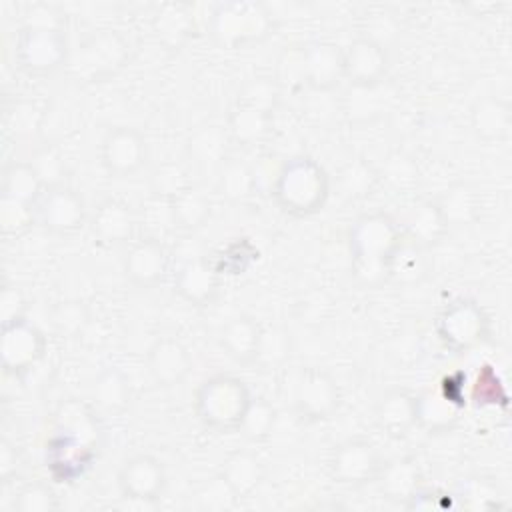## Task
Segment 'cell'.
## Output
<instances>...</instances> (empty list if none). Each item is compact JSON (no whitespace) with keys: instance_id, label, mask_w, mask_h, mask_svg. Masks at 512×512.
<instances>
[{"instance_id":"6da1fadb","label":"cell","mask_w":512,"mask_h":512,"mask_svg":"<svg viewBox=\"0 0 512 512\" xmlns=\"http://www.w3.org/2000/svg\"><path fill=\"white\" fill-rule=\"evenodd\" d=\"M402 242L400 224L386 212H366L348 228L350 270L364 288L388 284V264Z\"/></svg>"},{"instance_id":"7a4b0ae2","label":"cell","mask_w":512,"mask_h":512,"mask_svg":"<svg viewBox=\"0 0 512 512\" xmlns=\"http://www.w3.org/2000/svg\"><path fill=\"white\" fill-rule=\"evenodd\" d=\"M330 196V176L312 156H292L276 172L272 198L292 218L318 214Z\"/></svg>"},{"instance_id":"3957f363","label":"cell","mask_w":512,"mask_h":512,"mask_svg":"<svg viewBox=\"0 0 512 512\" xmlns=\"http://www.w3.org/2000/svg\"><path fill=\"white\" fill-rule=\"evenodd\" d=\"M274 30V16L256 0H230L218 4L208 20L212 40L228 50L264 42Z\"/></svg>"},{"instance_id":"277c9868","label":"cell","mask_w":512,"mask_h":512,"mask_svg":"<svg viewBox=\"0 0 512 512\" xmlns=\"http://www.w3.org/2000/svg\"><path fill=\"white\" fill-rule=\"evenodd\" d=\"M252 394L246 382L232 374H216L206 378L194 396V412L198 420L220 434L236 432Z\"/></svg>"},{"instance_id":"5b68a950","label":"cell","mask_w":512,"mask_h":512,"mask_svg":"<svg viewBox=\"0 0 512 512\" xmlns=\"http://www.w3.org/2000/svg\"><path fill=\"white\" fill-rule=\"evenodd\" d=\"M130 60V42L118 30L104 28L70 50L68 68L78 82L98 84L118 76Z\"/></svg>"},{"instance_id":"8992f818","label":"cell","mask_w":512,"mask_h":512,"mask_svg":"<svg viewBox=\"0 0 512 512\" xmlns=\"http://www.w3.org/2000/svg\"><path fill=\"white\" fill-rule=\"evenodd\" d=\"M18 66L30 76H50L68 64L70 46L64 26L22 24L14 50Z\"/></svg>"},{"instance_id":"52a82bcc","label":"cell","mask_w":512,"mask_h":512,"mask_svg":"<svg viewBox=\"0 0 512 512\" xmlns=\"http://www.w3.org/2000/svg\"><path fill=\"white\" fill-rule=\"evenodd\" d=\"M436 334L446 350L464 354L488 340L490 320L476 300L456 298L440 310Z\"/></svg>"},{"instance_id":"ba28073f","label":"cell","mask_w":512,"mask_h":512,"mask_svg":"<svg viewBox=\"0 0 512 512\" xmlns=\"http://www.w3.org/2000/svg\"><path fill=\"white\" fill-rule=\"evenodd\" d=\"M292 400L296 414L304 422H322L338 412L342 390L328 370L308 366L296 378Z\"/></svg>"},{"instance_id":"9c48e42d","label":"cell","mask_w":512,"mask_h":512,"mask_svg":"<svg viewBox=\"0 0 512 512\" xmlns=\"http://www.w3.org/2000/svg\"><path fill=\"white\" fill-rule=\"evenodd\" d=\"M384 458L374 442L366 438H348L334 446L328 458V472L342 486H364L376 480Z\"/></svg>"},{"instance_id":"30bf717a","label":"cell","mask_w":512,"mask_h":512,"mask_svg":"<svg viewBox=\"0 0 512 512\" xmlns=\"http://www.w3.org/2000/svg\"><path fill=\"white\" fill-rule=\"evenodd\" d=\"M148 162V142L134 126H114L100 142V164L112 178H130Z\"/></svg>"},{"instance_id":"8fae6325","label":"cell","mask_w":512,"mask_h":512,"mask_svg":"<svg viewBox=\"0 0 512 512\" xmlns=\"http://www.w3.org/2000/svg\"><path fill=\"white\" fill-rule=\"evenodd\" d=\"M86 220V202L68 184L46 188L36 204V224L54 236H72Z\"/></svg>"},{"instance_id":"7c38bea8","label":"cell","mask_w":512,"mask_h":512,"mask_svg":"<svg viewBox=\"0 0 512 512\" xmlns=\"http://www.w3.org/2000/svg\"><path fill=\"white\" fill-rule=\"evenodd\" d=\"M46 352L42 330L28 318L4 324L0 332V362L6 374L22 376L34 368Z\"/></svg>"},{"instance_id":"4fadbf2b","label":"cell","mask_w":512,"mask_h":512,"mask_svg":"<svg viewBox=\"0 0 512 512\" xmlns=\"http://www.w3.org/2000/svg\"><path fill=\"white\" fill-rule=\"evenodd\" d=\"M96 456L98 448L86 444L76 436L56 430H52L44 448V462L48 474L54 482L60 484H72L80 480L92 468Z\"/></svg>"},{"instance_id":"5bb4252c","label":"cell","mask_w":512,"mask_h":512,"mask_svg":"<svg viewBox=\"0 0 512 512\" xmlns=\"http://www.w3.org/2000/svg\"><path fill=\"white\" fill-rule=\"evenodd\" d=\"M304 86L312 92H330L344 80L342 48L330 40L300 44Z\"/></svg>"},{"instance_id":"9a60e30c","label":"cell","mask_w":512,"mask_h":512,"mask_svg":"<svg viewBox=\"0 0 512 512\" xmlns=\"http://www.w3.org/2000/svg\"><path fill=\"white\" fill-rule=\"evenodd\" d=\"M168 264L170 256L166 246L154 236H144L128 244L122 258V272L132 286L150 290L164 280Z\"/></svg>"},{"instance_id":"2e32d148","label":"cell","mask_w":512,"mask_h":512,"mask_svg":"<svg viewBox=\"0 0 512 512\" xmlns=\"http://www.w3.org/2000/svg\"><path fill=\"white\" fill-rule=\"evenodd\" d=\"M120 496L158 502L168 484V474L160 458L152 454H136L118 470Z\"/></svg>"},{"instance_id":"e0dca14e","label":"cell","mask_w":512,"mask_h":512,"mask_svg":"<svg viewBox=\"0 0 512 512\" xmlns=\"http://www.w3.org/2000/svg\"><path fill=\"white\" fill-rule=\"evenodd\" d=\"M342 56L344 80H348V84H378L388 76V46L366 34L354 38L346 48H342Z\"/></svg>"},{"instance_id":"ac0fdd59","label":"cell","mask_w":512,"mask_h":512,"mask_svg":"<svg viewBox=\"0 0 512 512\" xmlns=\"http://www.w3.org/2000/svg\"><path fill=\"white\" fill-rule=\"evenodd\" d=\"M174 292L190 306H210L220 294V274L212 260L196 254L174 272Z\"/></svg>"},{"instance_id":"d6986e66","label":"cell","mask_w":512,"mask_h":512,"mask_svg":"<svg viewBox=\"0 0 512 512\" xmlns=\"http://www.w3.org/2000/svg\"><path fill=\"white\" fill-rule=\"evenodd\" d=\"M150 378L162 388H174L186 380L192 370L188 348L174 336L156 338L146 352Z\"/></svg>"},{"instance_id":"ffe728a7","label":"cell","mask_w":512,"mask_h":512,"mask_svg":"<svg viewBox=\"0 0 512 512\" xmlns=\"http://www.w3.org/2000/svg\"><path fill=\"white\" fill-rule=\"evenodd\" d=\"M90 232L104 246H124L134 240L136 214L132 206L120 198H106L96 204L88 216Z\"/></svg>"},{"instance_id":"44dd1931","label":"cell","mask_w":512,"mask_h":512,"mask_svg":"<svg viewBox=\"0 0 512 512\" xmlns=\"http://www.w3.org/2000/svg\"><path fill=\"white\" fill-rule=\"evenodd\" d=\"M392 94L388 78L378 84H348L340 110L350 124H370L388 110Z\"/></svg>"},{"instance_id":"7402d4cb","label":"cell","mask_w":512,"mask_h":512,"mask_svg":"<svg viewBox=\"0 0 512 512\" xmlns=\"http://www.w3.org/2000/svg\"><path fill=\"white\" fill-rule=\"evenodd\" d=\"M468 120L470 130L478 140L486 144L502 142L508 138L512 128L510 102L498 96H482L470 106Z\"/></svg>"},{"instance_id":"603a6c76","label":"cell","mask_w":512,"mask_h":512,"mask_svg":"<svg viewBox=\"0 0 512 512\" xmlns=\"http://www.w3.org/2000/svg\"><path fill=\"white\" fill-rule=\"evenodd\" d=\"M230 134L226 124L204 122L186 138V156L200 168H220L230 158Z\"/></svg>"},{"instance_id":"cb8c5ba5","label":"cell","mask_w":512,"mask_h":512,"mask_svg":"<svg viewBox=\"0 0 512 512\" xmlns=\"http://www.w3.org/2000/svg\"><path fill=\"white\" fill-rule=\"evenodd\" d=\"M52 430L76 436L98 450L102 446V424L98 418V410L92 402H86V400H78V398L62 400L54 412Z\"/></svg>"},{"instance_id":"d4e9b609","label":"cell","mask_w":512,"mask_h":512,"mask_svg":"<svg viewBox=\"0 0 512 512\" xmlns=\"http://www.w3.org/2000/svg\"><path fill=\"white\" fill-rule=\"evenodd\" d=\"M374 418L388 436H406L416 426V396L402 388L386 390L376 400Z\"/></svg>"},{"instance_id":"484cf974","label":"cell","mask_w":512,"mask_h":512,"mask_svg":"<svg viewBox=\"0 0 512 512\" xmlns=\"http://www.w3.org/2000/svg\"><path fill=\"white\" fill-rule=\"evenodd\" d=\"M400 228L404 238L424 250L438 246L450 230L436 200H420L418 204H414Z\"/></svg>"},{"instance_id":"4316f807","label":"cell","mask_w":512,"mask_h":512,"mask_svg":"<svg viewBox=\"0 0 512 512\" xmlns=\"http://www.w3.org/2000/svg\"><path fill=\"white\" fill-rule=\"evenodd\" d=\"M464 404L450 398L442 388L424 390L416 394V426L428 434H442L452 430L460 420Z\"/></svg>"},{"instance_id":"83f0119b","label":"cell","mask_w":512,"mask_h":512,"mask_svg":"<svg viewBox=\"0 0 512 512\" xmlns=\"http://www.w3.org/2000/svg\"><path fill=\"white\" fill-rule=\"evenodd\" d=\"M152 34L168 50L182 48L194 34V16L188 4L164 2L152 16Z\"/></svg>"},{"instance_id":"f1b7e54d","label":"cell","mask_w":512,"mask_h":512,"mask_svg":"<svg viewBox=\"0 0 512 512\" xmlns=\"http://www.w3.org/2000/svg\"><path fill=\"white\" fill-rule=\"evenodd\" d=\"M260 332H262V324L256 318L248 314H240L230 318L222 326L218 342L226 352V356H230L234 362L252 364L256 346L260 340Z\"/></svg>"},{"instance_id":"f546056e","label":"cell","mask_w":512,"mask_h":512,"mask_svg":"<svg viewBox=\"0 0 512 512\" xmlns=\"http://www.w3.org/2000/svg\"><path fill=\"white\" fill-rule=\"evenodd\" d=\"M220 474L242 500L260 488L266 476V468L258 454L250 450H234L224 458Z\"/></svg>"},{"instance_id":"4dcf8cb0","label":"cell","mask_w":512,"mask_h":512,"mask_svg":"<svg viewBox=\"0 0 512 512\" xmlns=\"http://www.w3.org/2000/svg\"><path fill=\"white\" fill-rule=\"evenodd\" d=\"M374 482L378 484V490L384 494V498L406 504L420 488V468L410 458L384 460Z\"/></svg>"},{"instance_id":"1f68e13d","label":"cell","mask_w":512,"mask_h":512,"mask_svg":"<svg viewBox=\"0 0 512 512\" xmlns=\"http://www.w3.org/2000/svg\"><path fill=\"white\" fill-rule=\"evenodd\" d=\"M226 128L232 144L242 148H254L262 144L272 130V114L236 102L228 114Z\"/></svg>"},{"instance_id":"d6a6232c","label":"cell","mask_w":512,"mask_h":512,"mask_svg":"<svg viewBox=\"0 0 512 512\" xmlns=\"http://www.w3.org/2000/svg\"><path fill=\"white\" fill-rule=\"evenodd\" d=\"M90 402L96 406L98 412L104 414H120L128 408L132 398V388L128 376L116 368L108 366L92 382L90 390Z\"/></svg>"},{"instance_id":"836d02e7","label":"cell","mask_w":512,"mask_h":512,"mask_svg":"<svg viewBox=\"0 0 512 512\" xmlns=\"http://www.w3.org/2000/svg\"><path fill=\"white\" fill-rule=\"evenodd\" d=\"M436 204L448 228H462L478 218L480 196L470 182L456 180L440 194V198H436Z\"/></svg>"},{"instance_id":"e575fe53","label":"cell","mask_w":512,"mask_h":512,"mask_svg":"<svg viewBox=\"0 0 512 512\" xmlns=\"http://www.w3.org/2000/svg\"><path fill=\"white\" fill-rule=\"evenodd\" d=\"M168 210L174 228L182 232H194L208 222L212 214V202L202 188L190 184L168 202Z\"/></svg>"},{"instance_id":"d590c367","label":"cell","mask_w":512,"mask_h":512,"mask_svg":"<svg viewBox=\"0 0 512 512\" xmlns=\"http://www.w3.org/2000/svg\"><path fill=\"white\" fill-rule=\"evenodd\" d=\"M428 250L416 246L402 234V242L396 246L388 264V282L412 286L426 278L428 274Z\"/></svg>"},{"instance_id":"8d00e7d4","label":"cell","mask_w":512,"mask_h":512,"mask_svg":"<svg viewBox=\"0 0 512 512\" xmlns=\"http://www.w3.org/2000/svg\"><path fill=\"white\" fill-rule=\"evenodd\" d=\"M292 350H294V342L290 332L280 326V324H262V332H260V340L256 346V354H254V362L258 368L272 372V370H280L282 366H286L292 358Z\"/></svg>"},{"instance_id":"74e56055","label":"cell","mask_w":512,"mask_h":512,"mask_svg":"<svg viewBox=\"0 0 512 512\" xmlns=\"http://www.w3.org/2000/svg\"><path fill=\"white\" fill-rule=\"evenodd\" d=\"M216 186L228 202L238 204L254 196V192L258 190V176L248 162L240 158H228L218 168Z\"/></svg>"},{"instance_id":"f35d334b","label":"cell","mask_w":512,"mask_h":512,"mask_svg":"<svg viewBox=\"0 0 512 512\" xmlns=\"http://www.w3.org/2000/svg\"><path fill=\"white\" fill-rule=\"evenodd\" d=\"M44 184L32 164L28 160L24 162H10L2 170V184L0 192L6 196H12L16 200L28 202V204H38L40 196L44 194Z\"/></svg>"},{"instance_id":"ab89813d","label":"cell","mask_w":512,"mask_h":512,"mask_svg":"<svg viewBox=\"0 0 512 512\" xmlns=\"http://www.w3.org/2000/svg\"><path fill=\"white\" fill-rule=\"evenodd\" d=\"M378 178L380 174L370 162H366L364 158H354L340 168L336 176V186L346 200H362L376 188Z\"/></svg>"},{"instance_id":"60d3db41","label":"cell","mask_w":512,"mask_h":512,"mask_svg":"<svg viewBox=\"0 0 512 512\" xmlns=\"http://www.w3.org/2000/svg\"><path fill=\"white\" fill-rule=\"evenodd\" d=\"M276 426V408L274 404L264 396H252L246 412L240 420V426L236 432H240L248 442L260 444L270 438Z\"/></svg>"},{"instance_id":"b9f144b4","label":"cell","mask_w":512,"mask_h":512,"mask_svg":"<svg viewBox=\"0 0 512 512\" xmlns=\"http://www.w3.org/2000/svg\"><path fill=\"white\" fill-rule=\"evenodd\" d=\"M280 98H282V88L276 82V78L272 74H256L242 84L236 102L274 114L280 104Z\"/></svg>"},{"instance_id":"7bdbcfd3","label":"cell","mask_w":512,"mask_h":512,"mask_svg":"<svg viewBox=\"0 0 512 512\" xmlns=\"http://www.w3.org/2000/svg\"><path fill=\"white\" fill-rule=\"evenodd\" d=\"M186 186H190L188 170L176 160H164L150 172V192L154 198L170 202Z\"/></svg>"},{"instance_id":"ee69618b","label":"cell","mask_w":512,"mask_h":512,"mask_svg":"<svg viewBox=\"0 0 512 512\" xmlns=\"http://www.w3.org/2000/svg\"><path fill=\"white\" fill-rule=\"evenodd\" d=\"M28 162L32 164L36 174L40 176L44 188L66 184L64 178H66L68 168H66L64 154L60 152V148L56 144H42V146H38Z\"/></svg>"},{"instance_id":"f6af8a7d","label":"cell","mask_w":512,"mask_h":512,"mask_svg":"<svg viewBox=\"0 0 512 512\" xmlns=\"http://www.w3.org/2000/svg\"><path fill=\"white\" fill-rule=\"evenodd\" d=\"M36 224V206L0 194V228L8 236H20Z\"/></svg>"},{"instance_id":"bcb514c9","label":"cell","mask_w":512,"mask_h":512,"mask_svg":"<svg viewBox=\"0 0 512 512\" xmlns=\"http://www.w3.org/2000/svg\"><path fill=\"white\" fill-rule=\"evenodd\" d=\"M238 502H240V498L230 488V484L222 478L220 472L216 476H212L210 480H206L196 490L198 508L208 510V512H228V510L236 508Z\"/></svg>"},{"instance_id":"7dc6e473","label":"cell","mask_w":512,"mask_h":512,"mask_svg":"<svg viewBox=\"0 0 512 512\" xmlns=\"http://www.w3.org/2000/svg\"><path fill=\"white\" fill-rule=\"evenodd\" d=\"M60 508V498L44 482L24 484L14 496V512H54Z\"/></svg>"},{"instance_id":"c3c4849f","label":"cell","mask_w":512,"mask_h":512,"mask_svg":"<svg viewBox=\"0 0 512 512\" xmlns=\"http://www.w3.org/2000/svg\"><path fill=\"white\" fill-rule=\"evenodd\" d=\"M458 498L462 500V506L470 508V510H490V508L500 506L498 488L490 480L480 478V476L466 478L460 484Z\"/></svg>"},{"instance_id":"681fc988","label":"cell","mask_w":512,"mask_h":512,"mask_svg":"<svg viewBox=\"0 0 512 512\" xmlns=\"http://www.w3.org/2000/svg\"><path fill=\"white\" fill-rule=\"evenodd\" d=\"M222 258L212 262L214 268L218 270V274H242L256 258H258V250L254 248V244L248 238H236L234 242H230L222 254Z\"/></svg>"},{"instance_id":"f907efd6","label":"cell","mask_w":512,"mask_h":512,"mask_svg":"<svg viewBox=\"0 0 512 512\" xmlns=\"http://www.w3.org/2000/svg\"><path fill=\"white\" fill-rule=\"evenodd\" d=\"M88 324V310L78 300H66L54 306L52 310V326L58 334L74 338L82 334Z\"/></svg>"},{"instance_id":"816d5d0a","label":"cell","mask_w":512,"mask_h":512,"mask_svg":"<svg viewBox=\"0 0 512 512\" xmlns=\"http://www.w3.org/2000/svg\"><path fill=\"white\" fill-rule=\"evenodd\" d=\"M276 82L280 84L282 90H296L304 88V78H302V56H300V46H290L286 48L278 60L274 74Z\"/></svg>"},{"instance_id":"f5cc1de1","label":"cell","mask_w":512,"mask_h":512,"mask_svg":"<svg viewBox=\"0 0 512 512\" xmlns=\"http://www.w3.org/2000/svg\"><path fill=\"white\" fill-rule=\"evenodd\" d=\"M28 300L20 286L12 282H4L0 290V326L26 318Z\"/></svg>"},{"instance_id":"db71d44e","label":"cell","mask_w":512,"mask_h":512,"mask_svg":"<svg viewBox=\"0 0 512 512\" xmlns=\"http://www.w3.org/2000/svg\"><path fill=\"white\" fill-rule=\"evenodd\" d=\"M382 176L394 186V188H410L416 184L418 180V168L412 162V158L404 156V154H392L388 158V162L384 164Z\"/></svg>"},{"instance_id":"11a10c76","label":"cell","mask_w":512,"mask_h":512,"mask_svg":"<svg viewBox=\"0 0 512 512\" xmlns=\"http://www.w3.org/2000/svg\"><path fill=\"white\" fill-rule=\"evenodd\" d=\"M472 400L478 406L486 404H498L500 400L506 404V392L504 386L500 384L496 372L490 366H484V370L478 374L474 388H472Z\"/></svg>"},{"instance_id":"9f6ffc18","label":"cell","mask_w":512,"mask_h":512,"mask_svg":"<svg viewBox=\"0 0 512 512\" xmlns=\"http://www.w3.org/2000/svg\"><path fill=\"white\" fill-rule=\"evenodd\" d=\"M42 120V110L38 108L36 102L30 100H18L14 106L8 110V122L18 134H32L40 126Z\"/></svg>"},{"instance_id":"6f0895ef","label":"cell","mask_w":512,"mask_h":512,"mask_svg":"<svg viewBox=\"0 0 512 512\" xmlns=\"http://www.w3.org/2000/svg\"><path fill=\"white\" fill-rule=\"evenodd\" d=\"M18 468V452L16 446L8 440L0 442V482L8 484L16 476Z\"/></svg>"}]
</instances>
